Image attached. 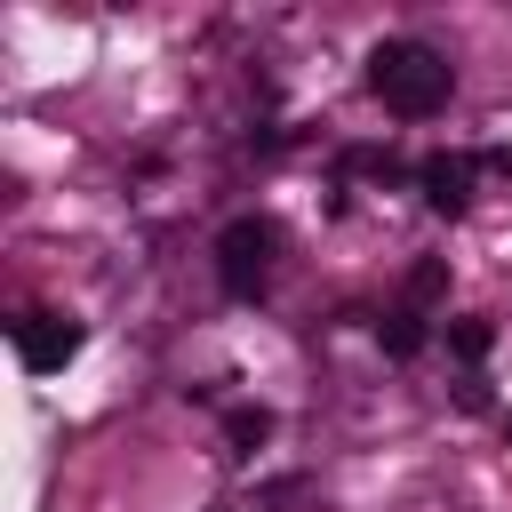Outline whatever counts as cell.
I'll use <instances>...</instances> for the list:
<instances>
[{
  "label": "cell",
  "mask_w": 512,
  "mask_h": 512,
  "mask_svg": "<svg viewBox=\"0 0 512 512\" xmlns=\"http://www.w3.org/2000/svg\"><path fill=\"white\" fill-rule=\"evenodd\" d=\"M504 440H512V416H504Z\"/></svg>",
  "instance_id": "cell-9"
},
{
  "label": "cell",
  "mask_w": 512,
  "mask_h": 512,
  "mask_svg": "<svg viewBox=\"0 0 512 512\" xmlns=\"http://www.w3.org/2000/svg\"><path fill=\"white\" fill-rule=\"evenodd\" d=\"M448 88H456V72H448V56H440L432 40H376V48H368V96H376L384 112L432 120V112L448 104Z\"/></svg>",
  "instance_id": "cell-1"
},
{
  "label": "cell",
  "mask_w": 512,
  "mask_h": 512,
  "mask_svg": "<svg viewBox=\"0 0 512 512\" xmlns=\"http://www.w3.org/2000/svg\"><path fill=\"white\" fill-rule=\"evenodd\" d=\"M488 344H496L488 320H448V352H456V360H488Z\"/></svg>",
  "instance_id": "cell-7"
},
{
  "label": "cell",
  "mask_w": 512,
  "mask_h": 512,
  "mask_svg": "<svg viewBox=\"0 0 512 512\" xmlns=\"http://www.w3.org/2000/svg\"><path fill=\"white\" fill-rule=\"evenodd\" d=\"M272 256H280V224L272 216H232L216 232V280H224V296H264Z\"/></svg>",
  "instance_id": "cell-2"
},
{
  "label": "cell",
  "mask_w": 512,
  "mask_h": 512,
  "mask_svg": "<svg viewBox=\"0 0 512 512\" xmlns=\"http://www.w3.org/2000/svg\"><path fill=\"white\" fill-rule=\"evenodd\" d=\"M224 440H232V456H256L272 440V408H232L224 416Z\"/></svg>",
  "instance_id": "cell-6"
},
{
  "label": "cell",
  "mask_w": 512,
  "mask_h": 512,
  "mask_svg": "<svg viewBox=\"0 0 512 512\" xmlns=\"http://www.w3.org/2000/svg\"><path fill=\"white\" fill-rule=\"evenodd\" d=\"M416 192H424V208L464 216V200H472V160H464V152H424V160H416Z\"/></svg>",
  "instance_id": "cell-4"
},
{
  "label": "cell",
  "mask_w": 512,
  "mask_h": 512,
  "mask_svg": "<svg viewBox=\"0 0 512 512\" xmlns=\"http://www.w3.org/2000/svg\"><path fill=\"white\" fill-rule=\"evenodd\" d=\"M440 280H448V272H440V264H416V272H408V296H416V304H424V296H440Z\"/></svg>",
  "instance_id": "cell-8"
},
{
  "label": "cell",
  "mask_w": 512,
  "mask_h": 512,
  "mask_svg": "<svg viewBox=\"0 0 512 512\" xmlns=\"http://www.w3.org/2000/svg\"><path fill=\"white\" fill-rule=\"evenodd\" d=\"M376 344H384L392 360H416V352H424V312H416V304H392V312L376 320Z\"/></svg>",
  "instance_id": "cell-5"
},
{
  "label": "cell",
  "mask_w": 512,
  "mask_h": 512,
  "mask_svg": "<svg viewBox=\"0 0 512 512\" xmlns=\"http://www.w3.org/2000/svg\"><path fill=\"white\" fill-rule=\"evenodd\" d=\"M80 336H88V328H80L72 312H24V320H16V360H24L32 376H56V368L80 352Z\"/></svg>",
  "instance_id": "cell-3"
}]
</instances>
